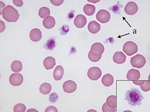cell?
I'll use <instances>...</instances> for the list:
<instances>
[{
    "mask_svg": "<svg viewBox=\"0 0 150 112\" xmlns=\"http://www.w3.org/2000/svg\"><path fill=\"white\" fill-rule=\"evenodd\" d=\"M140 88L144 92H148L150 89L149 81H145L142 85H140Z\"/></svg>",
    "mask_w": 150,
    "mask_h": 112,
    "instance_id": "28",
    "label": "cell"
},
{
    "mask_svg": "<svg viewBox=\"0 0 150 112\" xmlns=\"http://www.w3.org/2000/svg\"><path fill=\"white\" fill-rule=\"evenodd\" d=\"M9 82L14 86H20L23 81V77L19 73H15L11 75L9 78Z\"/></svg>",
    "mask_w": 150,
    "mask_h": 112,
    "instance_id": "7",
    "label": "cell"
},
{
    "mask_svg": "<svg viewBox=\"0 0 150 112\" xmlns=\"http://www.w3.org/2000/svg\"><path fill=\"white\" fill-rule=\"evenodd\" d=\"M138 9V6L136 3L133 2H130L126 5L124 10L126 14L132 15L137 13Z\"/></svg>",
    "mask_w": 150,
    "mask_h": 112,
    "instance_id": "9",
    "label": "cell"
},
{
    "mask_svg": "<svg viewBox=\"0 0 150 112\" xmlns=\"http://www.w3.org/2000/svg\"><path fill=\"white\" fill-rule=\"evenodd\" d=\"M88 29L91 33L96 34L100 31L101 25L96 21H92L88 24Z\"/></svg>",
    "mask_w": 150,
    "mask_h": 112,
    "instance_id": "16",
    "label": "cell"
},
{
    "mask_svg": "<svg viewBox=\"0 0 150 112\" xmlns=\"http://www.w3.org/2000/svg\"><path fill=\"white\" fill-rule=\"evenodd\" d=\"M123 50L127 55L131 56L137 53L138 48L137 45L134 42L128 41L124 44Z\"/></svg>",
    "mask_w": 150,
    "mask_h": 112,
    "instance_id": "3",
    "label": "cell"
},
{
    "mask_svg": "<svg viewBox=\"0 0 150 112\" xmlns=\"http://www.w3.org/2000/svg\"><path fill=\"white\" fill-rule=\"evenodd\" d=\"M64 69L61 65L56 66L53 73V78L56 81L60 80L63 77Z\"/></svg>",
    "mask_w": 150,
    "mask_h": 112,
    "instance_id": "17",
    "label": "cell"
},
{
    "mask_svg": "<svg viewBox=\"0 0 150 112\" xmlns=\"http://www.w3.org/2000/svg\"><path fill=\"white\" fill-rule=\"evenodd\" d=\"M40 92L43 94H49L52 90V86L49 83L45 82L41 85L40 87Z\"/></svg>",
    "mask_w": 150,
    "mask_h": 112,
    "instance_id": "22",
    "label": "cell"
},
{
    "mask_svg": "<svg viewBox=\"0 0 150 112\" xmlns=\"http://www.w3.org/2000/svg\"><path fill=\"white\" fill-rule=\"evenodd\" d=\"M112 58L115 63L121 64L125 62L127 56L122 52L117 51L115 53Z\"/></svg>",
    "mask_w": 150,
    "mask_h": 112,
    "instance_id": "13",
    "label": "cell"
},
{
    "mask_svg": "<svg viewBox=\"0 0 150 112\" xmlns=\"http://www.w3.org/2000/svg\"><path fill=\"white\" fill-rule=\"evenodd\" d=\"M55 20L53 17L49 16L47 17L43 21V25L45 28L50 29L54 27L55 25Z\"/></svg>",
    "mask_w": 150,
    "mask_h": 112,
    "instance_id": "15",
    "label": "cell"
},
{
    "mask_svg": "<svg viewBox=\"0 0 150 112\" xmlns=\"http://www.w3.org/2000/svg\"><path fill=\"white\" fill-rule=\"evenodd\" d=\"M114 78L113 76L109 74L105 75L102 79V83L106 87H109L113 84Z\"/></svg>",
    "mask_w": 150,
    "mask_h": 112,
    "instance_id": "19",
    "label": "cell"
},
{
    "mask_svg": "<svg viewBox=\"0 0 150 112\" xmlns=\"http://www.w3.org/2000/svg\"><path fill=\"white\" fill-rule=\"evenodd\" d=\"M2 14L4 19L8 22H16L20 16L18 11L9 5L3 10Z\"/></svg>",
    "mask_w": 150,
    "mask_h": 112,
    "instance_id": "2",
    "label": "cell"
},
{
    "mask_svg": "<svg viewBox=\"0 0 150 112\" xmlns=\"http://www.w3.org/2000/svg\"><path fill=\"white\" fill-rule=\"evenodd\" d=\"M45 112H58V110H57V109L55 107H54V106H50L49 107H48L47 108L46 110L45 111Z\"/></svg>",
    "mask_w": 150,
    "mask_h": 112,
    "instance_id": "31",
    "label": "cell"
},
{
    "mask_svg": "<svg viewBox=\"0 0 150 112\" xmlns=\"http://www.w3.org/2000/svg\"><path fill=\"white\" fill-rule=\"evenodd\" d=\"M38 14L41 18H45V17L49 16L50 14V10L49 8L42 7L40 9Z\"/></svg>",
    "mask_w": 150,
    "mask_h": 112,
    "instance_id": "24",
    "label": "cell"
},
{
    "mask_svg": "<svg viewBox=\"0 0 150 112\" xmlns=\"http://www.w3.org/2000/svg\"><path fill=\"white\" fill-rule=\"evenodd\" d=\"M108 106L111 108H116L117 105L116 97L115 95H111L108 97L106 100Z\"/></svg>",
    "mask_w": 150,
    "mask_h": 112,
    "instance_id": "21",
    "label": "cell"
},
{
    "mask_svg": "<svg viewBox=\"0 0 150 112\" xmlns=\"http://www.w3.org/2000/svg\"><path fill=\"white\" fill-rule=\"evenodd\" d=\"M77 84L72 80L65 81L63 85L64 91L67 93H72L74 92L77 89Z\"/></svg>",
    "mask_w": 150,
    "mask_h": 112,
    "instance_id": "10",
    "label": "cell"
},
{
    "mask_svg": "<svg viewBox=\"0 0 150 112\" xmlns=\"http://www.w3.org/2000/svg\"><path fill=\"white\" fill-rule=\"evenodd\" d=\"M87 23L86 17L81 14H79L75 18L74 24L75 26L79 28H82Z\"/></svg>",
    "mask_w": 150,
    "mask_h": 112,
    "instance_id": "11",
    "label": "cell"
},
{
    "mask_svg": "<svg viewBox=\"0 0 150 112\" xmlns=\"http://www.w3.org/2000/svg\"><path fill=\"white\" fill-rule=\"evenodd\" d=\"M102 57V55L100 56H96L93 55L92 53L90 51L88 54V58L90 61L92 62H98L100 59Z\"/></svg>",
    "mask_w": 150,
    "mask_h": 112,
    "instance_id": "27",
    "label": "cell"
},
{
    "mask_svg": "<svg viewBox=\"0 0 150 112\" xmlns=\"http://www.w3.org/2000/svg\"><path fill=\"white\" fill-rule=\"evenodd\" d=\"M144 99V97L139 89L132 88L127 92L125 100L127 101L131 106H137L142 104Z\"/></svg>",
    "mask_w": 150,
    "mask_h": 112,
    "instance_id": "1",
    "label": "cell"
},
{
    "mask_svg": "<svg viewBox=\"0 0 150 112\" xmlns=\"http://www.w3.org/2000/svg\"><path fill=\"white\" fill-rule=\"evenodd\" d=\"M42 33L41 30L37 28L33 29L31 30L29 37L33 42H38L42 38Z\"/></svg>",
    "mask_w": 150,
    "mask_h": 112,
    "instance_id": "12",
    "label": "cell"
},
{
    "mask_svg": "<svg viewBox=\"0 0 150 112\" xmlns=\"http://www.w3.org/2000/svg\"><path fill=\"white\" fill-rule=\"evenodd\" d=\"M102 110L103 112H115L116 111V108H111L108 107L106 103L105 102L103 105Z\"/></svg>",
    "mask_w": 150,
    "mask_h": 112,
    "instance_id": "29",
    "label": "cell"
},
{
    "mask_svg": "<svg viewBox=\"0 0 150 112\" xmlns=\"http://www.w3.org/2000/svg\"><path fill=\"white\" fill-rule=\"evenodd\" d=\"M56 45L55 39H51L47 41V43L45 45V47L48 50H52L55 47Z\"/></svg>",
    "mask_w": 150,
    "mask_h": 112,
    "instance_id": "25",
    "label": "cell"
},
{
    "mask_svg": "<svg viewBox=\"0 0 150 112\" xmlns=\"http://www.w3.org/2000/svg\"><path fill=\"white\" fill-rule=\"evenodd\" d=\"M104 51V45L100 42H96L92 45L90 50L92 54L96 56L102 55Z\"/></svg>",
    "mask_w": 150,
    "mask_h": 112,
    "instance_id": "8",
    "label": "cell"
},
{
    "mask_svg": "<svg viewBox=\"0 0 150 112\" xmlns=\"http://www.w3.org/2000/svg\"><path fill=\"white\" fill-rule=\"evenodd\" d=\"M26 108L22 104H18L16 105L14 107V112H24L26 111Z\"/></svg>",
    "mask_w": 150,
    "mask_h": 112,
    "instance_id": "26",
    "label": "cell"
},
{
    "mask_svg": "<svg viewBox=\"0 0 150 112\" xmlns=\"http://www.w3.org/2000/svg\"><path fill=\"white\" fill-rule=\"evenodd\" d=\"M110 17V13L105 10L99 11L96 15V19L102 23H105L109 22Z\"/></svg>",
    "mask_w": 150,
    "mask_h": 112,
    "instance_id": "5",
    "label": "cell"
},
{
    "mask_svg": "<svg viewBox=\"0 0 150 112\" xmlns=\"http://www.w3.org/2000/svg\"><path fill=\"white\" fill-rule=\"evenodd\" d=\"M146 63V58L141 54H138L131 58V63L134 67L141 68L144 66Z\"/></svg>",
    "mask_w": 150,
    "mask_h": 112,
    "instance_id": "4",
    "label": "cell"
},
{
    "mask_svg": "<svg viewBox=\"0 0 150 112\" xmlns=\"http://www.w3.org/2000/svg\"><path fill=\"white\" fill-rule=\"evenodd\" d=\"M96 7L94 5L87 4L83 8L84 13L88 16H91L94 14Z\"/></svg>",
    "mask_w": 150,
    "mask_h": 112,
    "instance_id": "20",
    "label": "cell"
},
{
    "mask_svg": "<svg viewBox=\"0 0 150 112\" xmlns=\"http://www.w3.org/2000/svg\"><path fill=\"white\" fill-rule=\"evenodd\" d=\"M140 71L134 69L129 70L127 75V79L129 80H137L140 79Z\"/></svg>",
    "mask_w": 150,
    "mask_h": 112,
    "instance_id": "14",
    "label": "cell"
},
{
    "mask_svg": "<svg viewBox=\"0 0 150 112\" xmlns=\"http://www.w3.org/2000/svg\"><path fill=\"white\" fill-rule=\"evenodd\" d=\"M50 2L52 3L53 5H55V6H59V5L62 4L64 2V1H52L51 0Z\"/></svg>",
    "mask_w": 150,
    "mask_h": 112,
    "instance_id": "32",
    "label": "cell"
},
{
    "mask_svg": "<svg viewBox=\"0 0 150 112\" xmlns=\"http://www.w3.org/2000/svg\"><path fill=\"white\" fill-rule=\"evenodd\" d=\"M56 64L55 59L54 57H46L43 62L44 66L47 70L53 69Z\"/></svg>",
    "mask_w": 150,
    "mask_h": 112,
    "instance_id": "18",
    "label": "cell"
},
{
    "mask_svg": "<svg viewBox=\"0 0 150 112\" xmlns=\"http://www.w3.org/2000/svg\"><path fill=\"white\" fill-rule=\"evenodd\" d=\"M144 81H133V82L134 84H135V85H142V84L144 83Z\"/></svg>",
    "mask_w": 150,
    "mask_h": 112,
    "instance_id": "34",
    "label": "cell"
},
{
    "mask_svg": "<svg viewBox=\"0 0 150 112\" xmlns=\"http://www.w3.org/2000/svg\"><path fill=\"white\" fill-rule=\"evenodd\" d=\"M13 3L16 6H18V7H21L23 5V3L22 1H13Z\"/></svg>",
    "mask_w": 150,
    "mask_h": 112,
    "instance_id": "33",
    "label": "cell"
},
{
    "mask_svg": "<svg viewBox=\"0 0 150 112\" xmlns=\"http://www.w3.org/2000/svg\"><path fill=\"white\" fill-rule=\"evenodd\" d=\"M22 63L21 61H15L12 62L11 65V69L13 72L18 73L22 70Z\"/></svg>",
    "mask_w": 150,
    "mask_h": 112,
    "instance_id": "23",
    "label": "cell"
},
{
    "mask_svg": "<svg viewBox=\"0 0 150 112\" xmlns=\"http://www.w3.org/2000/svg\"><path fill=\"white\" fill-rule=\"evenodd\" d=\"M58 99V96L56 93H53L49 96V101L51 102L55 103Z\"/></svg>",
    "mask_w": 150,
    "mask_h": 112,
    "instance_id": "30",
    "label": "cell"
},
{
    "mask_svg": "<svg viewBox=\"0 0 150 112\" xmlns=\"http://www.w3.org/2000/svg\"><path fill=\"white\" fill-rule=\"evenodd\" d=\"M102 71L98 67H92L89 68L88 72V76L92 80L96 81L101 77Z\"/></svg>",
    "mask_w": 150,
    "mask_h": 112,
    "instance_id": "6",
    "label": "cell"
}]
</instances>
